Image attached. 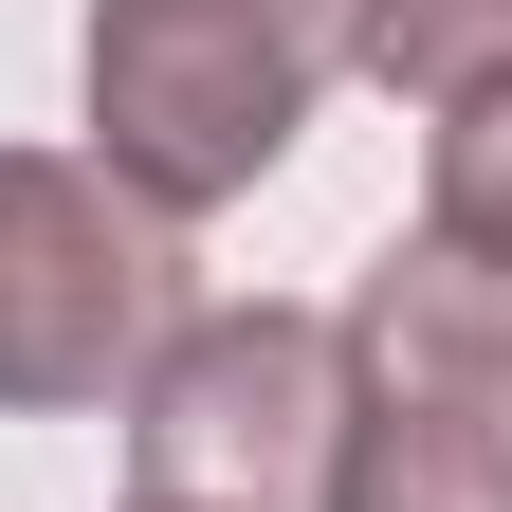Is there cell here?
<instances>
[{"mask_svg": "<svg viewBox=\"0 0 512 512\" xmlns=\"http://www.w3.org/2000/svg\"><path fill=\"white\" fill-rule=\"evenodd\" d=\"M330 74H348V0H92V37H74L92 165L165 220L256 202Z\"/></svg>", "mask_w": 512, "mask_h": 512, "instance_id": "6da1fadb", "label": "cell"}, {"mask_svg": "<svg viewBox=\"0 0 512 512\" xmlns=\"http://www.w3.org/2000/svg\"><path fill=\"white\" fill-rule=\"evenodd\" d=\"M330 512H512V439H494V421H439V403H366V384H348Z\"/></svg>", "mask_w": 512, "mask_h": 512, "instance_id": "5b68a950", "label": "cell"}, {"mask_svg": "<svg viewBox=\"0 0 512 512\" xmlns=\"http://www.w3.org/2000/svg\"><path fill=\"white\" fill-rule=\"evenodd\" d=\"M421 238L476 256V275H512V92H476V110L421 128Z\"/></svg>", "mask_w": 512, "mask_h": 512, "instance_id": "52a82bcc", "label": "cell"}, {"mask_svg": "<svg viewBox=\"0 0 512 512\" xmlns=\"http://www.w3.org/2000/svg\"><path fill=\"white\" fill-rule=\"evenodd\" d=\"M330 330H348L366 403H439V421L512 439V275H476V256H439V238H384Z\"/></svg>", "mask_w": 512, "mask_h": 512, "instance_id": "277c9868", "label": "cell"}, {"mask_svg": "<svg viewBox=\"0 0 512 512\" xmlns=\"http://www.w3.org/2000/svg\"><path fill=\"white\" fill-rule=\"evenodd\" d=\"M348 458V330L330 311H183L128 384V494L147 512H330Z\"/></svg>", "mask_w": 512, "mask_h": 512, "instance_id": "3957f363", "label": "cell"}, {"mask_svg": "<svg viewBox=\"0 0 512 512\" xmlns=\"http://www.w3.org/2000/svg\"><path fill=\"white\" fill-rule=\"evenodd\" d=\"M128 512H147V494H128Z\"/></svg>", "mask_w": 512, "mask_h": 512, "instance_id": "ba28073f", "label": "cell"}, {"mask_svg": "<svg viewBox=\"0 0 512 512\" xmlns=\"http://www.w3.org/2000/svg\"><path fill=\"white\" fill-rule=\"evenodd\" d=\"M183 220L128 202L92 147H0V421H92L183 330Z\"/></svg>", "mask_w": 512, "mask_h": 512, "instance_id": "7a4b0ae2", "label": "cell"}, {"mask_svg": "<svg viewBox=\"0 0 512 512\" xmlns=\"http://www.w3.org/2000/svg\"><path fill=\"white\" fill-rule=\"evenodd\" d=\"M348 74L439 128V110L512 92V0H348Z\"/></svg>", "mask_w": 512, "mask_h": 512, "instance_id": "8992f818", "label": "cell"}]
</instances>
